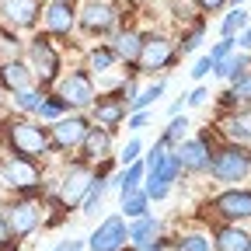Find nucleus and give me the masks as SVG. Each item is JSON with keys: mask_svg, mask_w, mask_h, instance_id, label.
Returning a JSON list of instances; mask_svg holds the SVG:
<instances>
[{"mask_svg": "<svg viewBox=\"0 0 251 251\" xmlns=\"http://www.w3.org/2000/svg\"><path fill=\"white\" fill-rule=\"evenodd\" d=\"M4 140L11 147L14 157H28V161H35L49 150V133L42 126H31L28 119H7L4 122Z\"/></svg>", "mask_w": 251, "mask_h": 251, "instance_id": "obj_1", "label": "nucleus"}, {"mask_svg": "<svg viewBox=\"0 0 251 251\" xmlns=\"http://www.w3.org/2000/svg\"><path fill=\"white\" fill-rule=\"evenodd\" d=\"M178 161H175V153H168V147L164 143H157L153 150H150V157H147V175H150V181H147V199H164L168 192H171V181L178 178Z\"/></svg>", "mask_w": 251, "mask_h": 251, "instance_id": "obj_2", "label": "nucleus"}, {"mask_svg": "<svg viewBox=\"0 0 251 251\" xmlns=\"http://www.w3.org/2000/svg\"><path fill=\"white\" fill-rule=\"evenodd\" d=\"M209 175L216 181H244L251 175V153L241 143H230L224 150H216L213 161H209Z\"/></svg>", "mask_w": 251, "mask_h": 251, "instance_id": "obj_3", "label": "nucleus"}, {"mask_svg": "<svg viewBox=\"0 0 251 251\" xmlns=\"http://www.w3.org/2000/svg\"><path fill=\"white\" fill-rule=\"evenodd\" d=\"M0 178H4L11 188H21V192H35L39 188V168L28 157H0Z\"/></svg>", "mask_w": 251, "mask_h": 251, "instance_id": "obj_4", "label": "nucleus"}, {"mask_svg": "<svg viewBox=\"0 0 251 251\" xmlns=\"http://www.w3.org/2000/svg\"><path fill=\"white\" fill-rule=\"evenodd\" d=\"M87 129H91V126H87L84 115L56 119V122L49 126V147H56V150H77V147L84 143Z\"/></svg>", "mask_w": 251, "mask_h": 251, "instance_id": "obj_5", "label": "nucleus"}, {"mask_svg": "<svg viewBox=\"0 0 251 251\" xmlns=\"http://www.w3.org/2000/svg\"><path fill=\"white\" fill-rule=\"evenodd\" d=\"M56 98L67 101V108H91L94 105V84H91L87 74L74 70V74H67L59 80V94H56Z\"/></svg>", "mask_w": 251, "mask_h": 251, "instance_id": "obj_6", "label": "nucleus"}, {"mask_svg": "<svg viewBox=\"0 0 251 251\" xmlns=\"http://www.w3.org/2000/svg\"><path fill=\"white\" fill-rule=\"evenodd\" d=\"M140 70H164V67H171L175 63V46H171V39H164V35H150V39H143V49H140Z\"/></svg>", "mask_w": 251, "mask_h": 251, "instance_id": "obj_7", "label": "nucleus"}, {"mask_svg": "<svg viewBox=\"0 0 251 251\" xmlns=\"http://www.w3.org/2000/svg\"><path fill=\"white\" fill-rule=\"evenodd\" d=\"M4 224L11 230V237H28V234H35L39 227V206L35 202H11L4 209Z\"/></svg>", "mask_w": 251, "mask_h": 251, "instance_id": "obj_8", "label": "nucleus"}, {"mask_svg": "<svg viewBox=\"0 0 251 251\" xmlns=\"http://www.w3.org/2000/svg\"><path fill=\"white\" fill-rule=\"evenodd\" d=\"M28 56H31V70L39 74L42 84H52V80L59 77V56H56V49H52L42 35L28 46Z\"/></svg>", "mask_w": 251, "mask_h": 251, "instance_id": "obj_9", "label": "nucleus"}, {"mask_svg": "<svg viewBox=\"0 0 251 251\" xmlns=\"http://www.w3.org/2000/svg\"><path fill=\"white\" fill-rule=\"evenodd\" d=\"M178 168L185 171H209V161H213V150H209V140L206 136H196V140H185L175 153Z\"/></svg>", "mask_w": 251, "mask_h": 251, "instance_id": "obj_10", "label": "nucleus"}, {"mask_svg": "<svg viewBox=\"0 0 251 251\" xmlns=\"http://www.w3.org/2000/svg\"><path fill=\"white\" fill-rule=\"evenodd\" d=\"M126 234H129V230H126V220L122 216H108L105 224L91 234L87 244H91V251H122Z\"/></svg>", "mask_w": 251, "mask_h": 251, "instance_id": "obj_11", "label": "nucleus"}, {"mask_svg": "<svg viewBox=\"0 0 251 251\" xmlns=\"http://www.w3.org/2000/svg\"><path fill=\"white\" fill-rule=\"evenodd\" d=\"M213 209L224 216V220H251V192L248 188H230V192L216 196L213 199Z\"/></svg>", "mask_w": 251, "mask_h": 251, "instance_id": "obj_12", "label": "nucleus"}, {"mask_svg": "<svg viewBox=\"0 0 251 251\" xmlns=\"http://www.w3.org/2000/svg\"><path fill=\"white\" fill-rule=\"evenodd\" d=\"M91 178H94V175H91L84 164H74L67 175H63V181H59V202H63V206H77V202H84Z\"/></svg>", "mask_w": 251, "mask_h": 251, "instance_id": "obj_13", "label": "nucleus"}, {"mask_svg": "<svg viewBox=\"0 0 251 251\" xmlns=\"http://www.w3.org/2000/svg\"><path fill=\"white\" fill-rule=\"evenodd\" d=\"M115 7H108V4H101V0H91V4H84L80 7V14H77V21H80V28L84 31H108L112 25H115Z\"/></svg>", "mask_w": 251, "mask_h": 251, "instance_id": "obj_14", "label": "nucleus"}, {"mask_svg": "<svg viewBox=\"0 0 251 251\" xmlns=\"http://www.w3.org/2000/svg\"><path fill=\"white\" fill-rule=\"evenodd\" d=\"M0 14L11 28H31L39 21V0H0Z\"/></svg>", "mask_w": 251, "mask_h": 251, "instance_id": "obj_15", "label": "nucleus"}, {"mask_svg": "<svg viewBox=\"0 0 251 251\" xmlns=\"http://www.w3.org/2000/svg\"><path fill=\"white\" fill-rule=\"evenodd\" d=\"M42 18H46L49 35H70L74 25H77V14H74V7H70V0H52Z\"/></svg>", "mask_w": 251, "mask_h": 251, "instance_id": "obj_16", "label": "nucleus"}, {"mask_svg": "<svg viewBox=\"0 0 251 251\" xmlns=\"http://www.w3.org/2000/svg\"><path fill=\"white\" fill-rule=\"evenodd\" d=\"M80 147H84L87 161H108V157H112V129L94 126V129H87V136H84Z\"/></svg>", "mask_w": 251, "mask_h": 251, "instance_id": "obj_17", "label": "nucleus"}, {"mask_svg": "<svg viewBox=\"0 0 251 251\" xmlns=\"http://www.w3.org/2000/svg\"><path fill=\"white\" fill-rule=\"evenodd\" d=\"M31 84V74H28V67L21 59H7V63H0V87L4 91H25Z\"/></svg>", "mask_w": 251, "mask_h": 251, "instance_id": "obj_18", "label": "nucleus"}, {"mask_svg": "<svg viewBox=\"0 0 251 251\" xmlns=\"http://www.w3.org/2000/svg\"><path fill=\"white\" fill-rule=\"evenodd\" d=\"M213 244H216V251H248V248H251V234L241 230L237 224H230V227H224V230H216Z\"/></svg>", "mask_w": 251, "mask_h": 251, "instance_id": "obj_19", "label": "nucleus"}, {"mask_svg": "<svg viewBox=\"0 0 251 251\" xmlns=\"http://www.w3.org/2000/svg\"><path fill=\"white\" fill-rule=\"evenodd\" d=\"M224 133H227L234 143H251V112L241 108V112L227 115V119H224Z\"/></svg>", "mask_w": 251, "mask_h": 251, "instance_id": "obj_20", "label": "nucleus"}, {"mask_svg": "<svg viewBox=\"0 0 251 251\" xmlns=\"http://www.w3.org/2000/svg\"><path fill=\"white\" fill-rule=\"evenodd\" d=\"M94 119H98V126L112 129V126H119V122L126 119V101H122V98H108V101H98V108H94Z\"/></svg>", "mask_w": 251, "mask_h": 251, "instance_id": "obj_21", "label": "nucleus"}, {"mask_svg": "<svg viewBox=\"0 0 251 251\" xmlns=\"http://www.w3.org/2000/svg\"><path fill=\"white\" fill-rule=\"evenodd\" d=\"M140 49H143V39L136 35V31H122V35L115 39V46H112L115 59H126V63H136L140 59Z\"/></svg>", "mask_w": 251, "mask_h": 251, "instance_id": "obj_22", "label": "nucleus"}, {"mask_svg": "<svg viewBox=\"0 0 251 251\" xmlns=\"http://www.w3.org/2000/svg\"><path fill=\"white\" fill-rule=\"evenodd\" d=\"M147 178V164L143 161H133V164H126V171L115 178V185L122 188V196H129V192H140V181Z\"/></svg>", "mask_w": 251, "mask_h": 251, "instance_id": "obj_23", "label": "nucleus"}, {"mask_svg": "<svg viewBox=\"0 0 251 251\" xmlns=\"http://www.w3.org/2000/svg\"><path fill=\"white\" fill-rule=\"evenodd\" d=\"M157 230H161V224H157L153 216H140L136 224L129 227V234H126V237H129V241H133V248H136V244H147V241H153V234H157Z\"/></svg>", "mask_w": 251, "mask_h": 251, "instance_id": "obj_24", "label": "nucleus"}, {"mask_svg": "<svg viewBox=\"0 0 251 251\" xmlns=\"http://www.w3.org/2000/svg\"><path fill=\"white\" fill-rule=\"evenodd\" d=\"M213 74L227 77V80H237V77H244V74H248V56H227V59L213 63Z\"/></svg>", "mask_w": 251, "mask_h": 251, "instance_id": "obj_25", "label": "nucleus"}, {"mask_svg": "<svg viewBox=\"0 0 251 251\" xmlns=\"http://www.w3.org/2000/svg\"><path fill=\"white\" fill-rule=\"evenodd\" d=\"M105 188H108V181H105V175H94L91 178V185H87V196H84V213L91 216L94 209H98V202H101V196H105Z\"/></svg>", "mask_w": 251, "mask_h": 251, "instance_id": "obj_26", "label": "nucleus"}, {"mask_svg": "<svg viewBox=\"0 0 251 251\" xmlns=\"http://www.w3.org/2000/svg\"><path fill=\"white\" fill-rule=\"evenodd\" d=\"M161 94H164V80H157V84H150V87H143V91L136 94V98L129 101V108H133V112H143V108H150L157 98H161Z\"/></svg>", "mask_w": 251, "mask_h": 251, "instance_id": "obj_27", "label": "nucleus"}, {"mask_svg": "<svg viewBox=\"0 0 251 251\" xmlns=\"http://www.w3.org/2000/svg\"><path fill=\"white\" fill-rule=\"evenodd\" d=\"M147 202H150L147 192H129V196H122V213L140 220V216H147Z\"/></svg>", "mask_w": 251, "mask_h": 251, "instance_id": "obj_28", "label": "nucleus"}, {"mask_svg": "<svg viewBox=\"0 0 251 251\" xmlns=\"http://www.w3.org/2000/svg\"><path fill=\"white\" fill-rule=\"evenodd\" d=\"M42 101H46V98H42V91H31V87H25V91L14 94V105H18L21 112H39Z\"/></svg>", "mask_w": 251, "mask_h": 251, "instance_id": "obj_29", "label": "nucleus"}, {"mask_svg": "<svg viewBox=\"0 0 251 251\" xmlns=\"http://www.w3.org/2000/svg\"><path fill=\"white\" fill-rule=\"evenodd\" d=\"M241 28H248V11H241V7H234L227 18H224V25H220V31H224V39H234V31H241Z\"/></svg>", "mask_w": 251, "mask_h": 251, "instance_id": "obj_30", "label": "nucleus"}, {"mask_svg": "<svg viewBox=\"0 0 251 251\" xmlns=\"http://www.w3.org/2000/svg\"><path fill=\"white\" fill-rule=\"evenodd\" d=\"M112 67H115V52L112 49H94L91 52V70L94 74H108Z\"/></svg>", "mask_w": 251, "mask_h": 251, "instance_id": "obj_31", "label": "nucleus"}, {"mask_svg": "<svg viewBox=\"0 0 251 251\" xmlns=\"http://www.w3.org/2000/svg\"><path fill=\"white\" fill-rule=\"evenodd\" d=\"M21 52V42L18 35H11V31H0V63H7V59H18Z\"/></svg>", "mask_w": 251, "mask_h": 251, "instance_id": "obj_32", "label": "nucleus"}, {"mask_svg": "<svg viewBox=\"0 0 251 251\" xmlns=\"http://www.w3.org/2000/svg\"><path fill=\"white\" fill-rule=\"evenodd\" d=\"M175 251H209V237H202V234H185V237L175 244Z\"/></svg>", "mask_w": 251, "mask_h": 251, "instance_id": "obj_33", "label": "nucleus"}, {"mask_svg": "<svg viewBox=\"0 0 251 251\" xmlns=\"http://www.w3.org/2000/svg\"><path fill=\"white\" fill-rule=\"evenodd\" d=\"M63 112H67V101H63V98H49V101H42V108H39V115L42 119H63Z\"/></svg>", "mask_w": 251, "mask_h": 251, "instance_id": "obj_34", "label": "nucleus"}, {"mask_svg": "<svg viewBox=\"0 0 251 251\" xmlns=\"http://www.w3.org/2000/svg\"><path fill=\"white\" fill-rule=\"evenodd\" d=\"M227 101H234V98H244V101H251V74H244V77H237L234 80V91L230 94H224Z\"/></svg>", "mask_w": 251, "mask_h": 251, "instance_id": "obj_35", "label": "nucleus"}, {"mask_svg": "<svg viewBox=\"0 0 251 251\" xmlns=\"http://www.w3.org/2000/svg\"><path fill=\"white\" fill-rule=\"evenodd\" d=\"M185 129H188V122H185V119H171V126L164 129L161 143H164V147H168V143H178V140L185 136Z\"/></svg>", "mask_w": 251, "mask_h": 251, "instance_id": "obj_36", "label": "nucleus"}, {"mask_svg": "<svg viewBox=\"0 0 251 251\" xmlns=\"http://www.w3.org/2000/svg\"><path fill=\"white\" fill-rule=\"evenodd\" d=\"M199 42H202V25H196V28L181 39V52H196V49H199Z\"/></svg>", "mask_w": 251, "mask_h": 251, "instance_id": "obj_37", "label": "nucleus"}, {"mask_svg": "<svg viewBox=\"0 0 251 251\" xmlns=\"http://www.w3.org/2000/svg\"><path fill=\"white\" fill-rule=\"evenodd\" d=\"M230 49H234V39H224V42H216V46L209 49V63H220V59H227V56H230Z\"/></svg>", "mask_w": 251, "mask_h": 251, "instance_id": "obj_38", "label": "nucleus"}, {"mask_svg": "<svg viewBox=\"0 0 251 251\" xmlns=\"http://www.w3.org/2000/svg\"><path fill=\"white\" fill-rule=\"evenodd\" d=\"M140 150H143V143H140V140H129V143H126V150L119 153V157H122V164H133V161H140Z\"/></svg>", "mask_w": 251, "mask_h": 251, "instance_id": "obj_39", "label": "nucleus"}, {"mask_svg": "<svg viewBox=\"0 0 251 251\" xmlns=\"http://www.w3.org/2000/svg\"><path fill=\"white\" fill-rule=\"evenodd\" d=\"M209 70H213V63H209V56H202V59H196V67H192V77H196V80H202Z\"/></svg>", "mask_w": 251, "mask_h": 251, "instance_id": "obj_40", "label": "nucleus"}, {"mask_svg": "<svg viewBox=\"0 0 251 251\" xmlns=\"http://www.w3.org/2000/svg\"><path fill=\"white\" fill-rule=\"evenodd\" d=\"M196 4L206 11V14H213V11H220V7H224L227 4V0H196Z\"/></svg>", "mask_w": 251, "mask_h": 251, "instance_id": "obj_41", "label": "nucleus"}, {"mask_svg": "<svg viewBox=\"0 0 251 251\" xmlns=\"http://www.w3.org/2000/svg\"><path fill=\"white\" fill-rule=\"evenodd\" d=\"M206 98H209V94H206V87H196L192 94H188V105H202Z\"/></svg>", "mask_w": 251, "mask_h": 251, "instance_id": "obj_42", "label": "nucleus"}, {"mask_svg": "<svg viewBox=\"0 0 251 251\" xmlns=\"http://www.w3.org/2000/svg\"><path fill=\"white\" fill-rule=\"evenodd\" d=\"M143 126H147V115H143V112H136V115L129 119V129H133V133H140Z\"/></svg>", "mask_w": 251, "mask_h": 251, "instance_id": "obj_43", "label": "nucleus"}, {"mask_svg": "<svg viewBox=\"0 0 251 251\" xmlns=\"http://www.w3.org/2000/svg\"><path fill=\"white\" fill-rule=\"evenodd\" d=\"M237 46L251 52V25H248V28H241V39H237Z\"/></svg>", "mask_w": 251, "mask_h": 251, "instance_id": "obj_44", "label": "nucleus"}, {"mask_svg": "<svg viewBox=\"0 0 251 251\" xmlns=\"http://www.w3.org/2000/svg\"><path fill=\"white\" fill-rule=\"evenodd\" d=\"M136 251H164V241H147V244H136Z\"/></svg>", "mask_w": 251, "mask_h": 251, "instance_id": "obj_45", "label": "nucleus"}, {"mask_svg": "<svg viewBox=\"0 0 251 251\" xmlns=\"http://www.w3.org/2000/svg\"><path fill=\"white\" fill-rule=\"evenodd\" d=\"M7 237H11V230H7V224H4V216H0V244H7Z\"/></svg>", "mask_w": 251, "mask_h": 251, "instance_id": "obj_46", "label": "nucleus"}, {"mask_svg": "<svg viewBox=\"0 0 251 251\" xmlns=\"http://www.w3.org/2000/svg\"><path fill=\"white\" fill-rule=\"evenodd\" d=\"M52 251H67V244H59V248H52Z\"/></svg>", "mask_w": 251, "mask_h": 251, "instance_id": "obj_47", "label": "nucleus"}, {"mask_svg": "<svg viewBox=\"0 0 251 251\" xmlns=\"http://www.w3.org/2000/svg\"><path fill=\"white\" fill-rule=\"evenodd\" d=\"M234 4H237V7H241V4H244V0H234Z\"/></svg>", "mask_w": 251, "mask_h": 251, "instance_id": "obj_48", "label": "nucleus"}, {"mask_svg": "<svg viewBox=\"0 0 251 251\" xmlns=\"http://www.w3.org/2000/svg\"><path fill=\"white\" fill-rule=\"evenodd\" d=\"M49 4H52V0H49Z\"/></svg>", "mask_w": 251, "mask_h": 251, "instance_id": "obj_49", "label": "nucleus"}, {"mask_svg": "<svg viewBox=\"0 0 251 251\" xmlns=\"http://www.w3.org/2000/svg\"><path fill=\"white\" fill-rule=\"evenodd\" d=\"M248 251H251V248H248Z\"/></svg>", "mask_w": 251, "mask_h": 251, "instance_id": "obj_50", "label": "nucleus"}]
</instances>
